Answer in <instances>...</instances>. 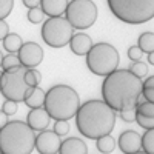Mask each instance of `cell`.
<instances>
[{
    "label": "cell",
    "mask_w": 154,
    "mask_h": 154,
    "mask_svg": "<svg viewBox=\"0 0 154 154\" xmlns=\"http://www.w3.org/2000/svg\"><path fill=\"white\" fill-rule=\"evenodd\" d=\"M142 149L148 154H154V128L145 130L142 136Z\"/></svg>",
    "instance_id": "44dd1931"
},
{
    "label": "cell",
    "mask_w": 154,
    "mask_h": 154,
    "mask_svg": "<svg viewBox=\"0 0 154 154\" xmlns=\"http://www.w3.org/2000/svg\"><path fill=\"white\" fill-rule=\"evenodd\" d=\"M142 97L148 102H152L154 103V88L152 86H146L142 89Z\"/></svg>",
    "instance_id": "d6a6232c"
},
{
    "label": "cell",
    "mask_w": 154,
    "mask_h": 154,
    "mask_svg": "<svg viewBox=\"0 0 154 154\" xmlns=\"http://www.w3.org/2000/svg\"><path fill=\"white\" fill-rule=\"evenodd\" d=\"M51 117L48 111L43 106H37V108H31V111L26 116V123L32 128L34 131H42L46 130L49 126Z\"/></svg>",
    "instance_id": "4fadbf2b"
},
{
    "label": "cell",
    "mask_w": 154,
    "mask_h": 154,
    "mask_svg": "<svg viewBox=\"0 0 154 154\" xmlns=\"http://www.w3.org/2000/svg\"><path fill=\"white\" fill-rule=\"evenodd\" d=\"M19 59H20V65L25 68H37L43 60V48L35 43V42H25L19 53H17Z\"/></svg>",
    "instance_id": "30bf717a"
},
{
    "label": "cell",
    "mask_w": 154,
    "mask_h": 154,
    "mask_svg": "<svg viewBox=\"0 0 154 154\" xmlns=\"http://www.w3.org/2000/svg\"><path fill=\"white\" fill-rule=\"evenodd\" d=\"M0 79H2V71H0Z\"/></svg>",
    "instance_id": "ab89813d"
},
{
    "label": "cell",
    "mask_w": 154,
    "mask_h": 154,
    "mask_svg": "<svg viewBox=\"0 0 154 154\" xmlns=\"http://www.w3.org/2000/svg\"><path fill=\"white\" fill-rule=\"evenodd\" d=\"M12 8H14V0H0V19H6Z\"/></svg>",
    "instance_id": "f1b7e54d"
},
{
    "label": "cell",
    "mask_w": 154,
    "mask_h": 154,
    "mask_svg": "<svg viewBox=\"0 0 154 154\" xmlns=\"http://www.w3.org/2000/svg\"><path fill=\"white\" fill-rule=\"evenodd\" d=\"M45 17H46V14L43 12V9H42L40 6L29 8V9H28V14H26V19H28L29 23H32V25L43 23V22H45Z\"/></svg>",
    "instance_id": "7402d4cb"
},
{
    "label": "cell",
    "mask_w": 154,
    "mask_h": 154,
    "mask_svg": "<svg viewBox=\"0 0 154 154\" xmlns=\"http://www.w3.org/2000/svg\"><path fill=\"white\" fill-rule=\"evenodd\" d=\"M60 154H86L88 146L79 137H69L66 140H63L59 148Z\"/></svg>",
    "instance_id": "9a60e30c"
},
{
    "label": "cell",
    "mask_w": 154,
    "mask_h": 154,
    "mask_svg": "<svg viewBox=\"0 0 154 154\" xmlns=\"http://www.w3.org/2000/svg\"><path fill=\"white\" fill-rule=\"evenodd\" d=\"M9 32V25L5 19H0V40H3L6 34Z\"/></svg>",
    "instance_id": "836d02e7"
},
{
    "label": "cell",
    "mask_w": 154,
    "mask_h": 154,
    "mask_svg": "<svg viewBox=\"0 0 154 154\" xmlns=\"http://www.w3.org/2000/svg\"><path fill=\"white\" fill-rule=\"evenodd\" d=\"M74 117L79 133L86 139L96 140L97 137L112 131L117 116L105 100L91 99L83 105L80 103Z\"/></svg>",
    "instance_id": "7a4b0ae2"
},
{
    "label": "cell",
    "mask_w": 154,
    "mask_h": 154,
    "mask_svg": "<svg viewBox=\"0 0 154 154\" xmlns=\"http://www.w3.org/2000/svg\"><path fill=\"white\" fill-rule=\"evenodd\" d=\"M8 123V116L5 114L3 109H0V128H3Z\"/></svg>",
    "instance_id": "d590c367"
},
{
    "label": "cell",
    "mask_w": 154,
    "mask_h": 154,
    "mask_svg": "<svg viewBox=\"0 0 154 154\" xmlns=\"http://www.w3.org/2000/svg\"><path fill=\"white\" fill-rule=\"evenodd\" d=\"M117 143L122 152L133 154L142 149V136L134 130H126L119 136Z\"/></svg>",
    "instance_id": "7c38bea8"
},
{
    "label": "cell",
    "mask_w": 154,
    "mask_h": 154,
    "mask_svg": "<svg viewBox=\"0 0 154 154\" xmlns=\"http://www.w3.org/2000/svg\"><path fill=\"white\" fill-rule=\"evenodd\" d=\"M137 45L139 48L143 51V53H149V51H154V32H142L137 38Z\"/></svg>",
    "instance_id": "ffe728a7"
},
{
    "label": "cell",
    "mask_w": 154,
    "mask_h": 154,
    "mask_svg": "<svg viewBox=\"0 0 154 154\" xmlns=\"http://www.w3.org/2000/svg\"><path fill=\"white\" fill-rule=\"evenodd\" d=\"M119 112H120V119H122L123 122H128V123L136 122V114H137L136 106H131V108L122 109V111H119Z\"/></svg>",
    "instance_id": "f546056e"
},
{
    "label": "cell",
    "mask_w": 154,
    "mask_h": 154,
    "mask_svg": "<svg viewBox=\"0 0 154 154\" xmlns=\"http://www.w3.org/2000/svg\"><path fill=\"white\" fill-rule=\"evenodd\" d=\"M2 109L5 111V114L8 116H14L16 112H17V109H19V105H17V102H14V100H9V99H6L3 103H2Z\"/></svg>",
    "instance_id": "4dcf8cb0"
},
{
    "label": "cell",
    "mask_w": 154,
    "mask_h": 154,
    "mask_svg": "<svg viewBox=\"0 0 154 154\" xmlns=\"http://www.w3.org/2000/svg\"><path fill=\"white\" fill-rule=\"evenodd\" d=\"M16 66H20V59H19L17 53H8L6 56H3L2 66H0L3 71L5 69H11V68H16Z\"/></svg>",
    "instance_id": "cb8c5ba5"
},
{
    "label": "cell",
    "mask_w": 154,
    "mask_h": 154,
    "mask_svg": "<svg viewBox=\"0 0 154 154\" xmlns=\"http://www.w3.org/2000/svg\"><path fill=\"white\" fill-rule=\"evenodd\" d=\"M136 109L139 114H142V116H148V117H154V103L152 102H137V105H136Z\"/></svg>",
    "instance_id": "484cf974"
},
{
    "label": "cell",
    "mask_w": 154,
    "mask_h": 154,
    "mask_svg": "<svg viewBox=\"0 0 154 154\" xmlns=\"http://www.w3.org/2000/svg\"><path fill=\"white\" fill-rule=\"evenodd\" d=\"M22 3L26 6L28 9L29 8H35V6H40V0H22Z\"/></svg>",
    "instance_id": "e575fe53"
},
{
    "label": "cell",
    "mask_w": 154,
    "mask_h": 154,
    "mask_svg": "<svg viewBox=\"0 0 154 154\" xmlns=\"http://www.w3.org/2000/svg\"><path fill=\"white\" fill-rule=\"evenodd\" d=\"M142 85H143V88H146V86H152L154 88V75H149L146 80L142 82Z\"/></svg>",
    "instance_id": "8d00e7d4"
},
{
    "label": "cell",
    "mask_w": 154,
    "mask_h": 154,
    "mask_svg": "<svg viewBox=\"0 0 154 154\" xmlns=\"http://www.w3.org/2000/svg\"><path fill=\"white\" fill-rule=\"evenodd\" d=\"M45 94L46 91H43V89L40 86H29L26 94H25V105H26L28 108H37V106H43L45 103Z\"/></svg>",
    "instance_id": "e0dca14e"
},
{
    "label": "cell",
    "mask_w": 154,
    "mask_h": 154,
    "mask_svg": "<svg viewBox=\"0 0 154 154\" xmlns=\"http://www.w3.org/2000/svg\"><path fill=\"white\" fill-rule=\"evenodd\" d=\"M148 56V65H152L154 66V51H149V53H146Z\"/></svg>",
    "instance_id": "74e56055"
},
{
    "label": "cell",
    "mask_w": 154,
    "mask_h": 154,
    "mask_svg": "<svg viewBox=\"0 0 154 154\" xmlns=\"http://www.w3.org/2000/svg\"><path fill=\"white\" fill-rule=\"evenodd\" d=\"M60 136L54 133V130H42L35 136V145L34 148L40 154H56L60 148Z\"/></svg>",
    "instance_id": "8fae6325"
},
{
    "label": "cell",
    "mask_w": 154,
    "mask_h": 154,
    "mask_svg": "<svg viewBox=\"0 0 154 154\" xmlns=\"http://www.w3.org/2000/svg\"><path fill=\"white\" fill-rule=\"evenodd\" d=\"M85 57H86L88 69L100 77H105L114 69H117L119 62H120L119 51L116 49V46L106 42L93 43L91 49L88 51V54Z\"/></svg>",
    "instance_id": "8992f818"
},
{
    "label": "cell",
    "mask_w": 154,
    "mask_h": 154,
    "mask_svg": "<svg viewBox=\"0 0 154 154\" xmlns=\"http://www.w3.org/2000/svg\"><path fill=\"white\" fill-rule=\"evenodd\" d=\"M74 34L72 25L66 17L56 16L49 17L42 25V38L51 48H63L66 46Z\"/></svg>",
    "instance_id": "52a82bcc"
},
{
    "label": "cell",
    "mask_w": 154,
    "mask_h": 154,
    "mask_svg": "<svg viewBox=\"0 0 154 154\" xmlns=\"http://www.w3.org/2000/svg\"><path fill=\"white\" fill-rule=\"evenodd\" d=\"M142 79L130 69H114L102 83V97L114 111L136 106L142 97Z\"/></svg>",
    "instance_id": "6da1fadb"
},
{
    "label": "cell",
    "mask_w": 154,
    "mask_h": 154,
    "mask_svg": "<svg viewBox=\"0 0 154 154\" xmlns=\"http://www.w3.org/2000/svg\"><path fill=\"white\" fill-rule=\"evenodd\" d=\"M69 0H40V8L48 17L63 16Z\"/></svg>",
    "instance_id": "2e32d148"
},
{
    "label": "cell",
    "mask_w": 154,
    "mask_h": 154,
    "mask_svg": "<svg viewBox=\"0 0 154 154\" xmlns=\"http://www.w3.org/2000/svg\"><path fill=\"white\" fill-rule=\"evenodd\" d=\"M96 148L103 152V154H108V152H112L116 149V140L112 139L111 133L109 134H103L96 139Z\"/></svg>",
    "instance_id": "d6986e66"
},
{
    "label": "cell",
    "mask_w": 154,
    "mask_h": 154,
    "mask_svg": "<svg viewBox=\"0 0 154 154\" xmlns=\"http://www.w3.org/2000/svg\"><path fill=\"white\" fill-rule=\"evenodd\" d=\"M25 82L29 86H38V83L42 82V72L35 68H28L25 72Z\"/></svg>",
    "instance_id": "603a6c76"
},
{
    "label": "cell",
    "mask_w": 154,
    "mask_h": 154,
    "mask_svg": "<svg viewBox=\"0 0 154 154\" xmlns=\"http://www.w3.org/2000/svg\"><path fill=\"white\" fill-rule=\"evenodd\" d=\"M3 48L8 51V53H19V49L20 46L23 45V40H22V37L16 32H8L6 37L3 38Z\"/></svg>",
    "instance_id": "ac0fdd59"
},
{
    "label": "cell",
    "mask_w": 154,
    "mask_h": 154,
    "mask_svg": "<svg viewBox=\"0 0 154 154\" xmlns=\"http://www.w3.org/2000/svg\"><path fill=\"white\" fill-rule=\"evenodd\" d=\"M68 45L75 56H86L88 51L93 46V40H91V37L85 32H75V34H72Z\"/></svg>",
    "instance_id": "5bb4252c"
},
{
    "label": "cell",
    "mask_w": 154,
    "mask_h": 154,
    "mask_svg": "<svg viewBox=\"0 0 154 154\" xmlns=\"http://www.w3.org/2000/svg\"><path fill=\"white\" fill-rule=\"evenodd\" d=\"M143 54H145V53L139 48V45H133V46L128 48V57H130V60H131V62L140 60Z\"/></svg>",
    "instance_id": "1f68e13d"
},
{
    "label": "cell",
    "mask_w": 154,
    "mask_h": 154,
    "mask_svg": "<svg viewBox=\"0 0 154 154\" xmlns=\"http://www.w3.org/2000/svg\"><path fill=\"white\" fill-rule=\"evenodd\" d=\"M80 106V97L69 85H54L45 94L43 108L53 120L72 119Z\"/></svg>",
    "instance_id": "277c9868"
},
{
    "label": "cell",
    "mask_w": 154,
    "mask_h": 154,
    "mask_svg": "<svg viewBox=\"0 0 154 154\" xmlns=\"http://www.w3.org/2000/svg\"><path fill=\"white\" fill-rule=\"evenodd\" d=\"M28 68L16 66L11 69L2 71V79H0V94L5 99L14 100L17 103L23 102L29 85L25 82V72Z\"/></svg>",
    "instance_id": "ba28073f"
},
{
    "label": "cell",
    "mask_w": 154,
    "mask_h": 154,
    "mask_svg": "<svg viewBox=\"0 0 154 154\" xmlns=\"http://www.w3.org/2000/svg\"><path fill=\"white\" fill-rule=\"evenodd\" d=\"M53 130H54V133H57L60 137H62V136H66V134L69 133V120H65V119L56 120Z\"/></svg>",
    "instance_id": "4316f807"
},
{
    "label": "cell",
    "mask_w": 154,
    "mask_h": 154,
    "mask_svg": "<svg viewBox=\"0 0 154 154\" xmlns=\"http://www.w3.org/2000/svg\"><path fill=\"white\" fill-rule=\"evenodd\" d=\"M35 145V131L23 120H8L0 128V152L29 154Z\"/></svg>",
    "instance_id": "3957f363"
},
{
    "label": "cell",
    "mask_w": 154,
    "mask_h": 154,
    "mask_svg": "<svg viewBox=\"0 0 154 154\" xmlns=\"http://www.w3.org/2000/svg\"><path fill=\"white\" fill-rule=\"evenodd\" d=\"M97 6L93 0H71L68 2L65 17L74 29H88L97 20Z\"/></svg>",
    "instance_id": "9c48e42d"
},
{
    "label": "cell",
    "mask_w": 154,
    "mask_h": 154,
    "mask_svg": "<svg viewBox=\"0 0 154 154\" xmlns=\"http://www.w3.org/2000/svg\"><path fill=\"white\" fill-rule=\"evenodd\" d=\"M2 59H3V53L0 51V66H2Z\"/></svg>",
    "instance_id": "f35d334b"
},
{
    "label": "cell",
    "mask_w": 154,
    "mask_h": 154,
    "mask_svg": "<svg viewBox=\"0 0 154 154\" xmlns=\"http://www.w3.org/2000/svg\"><path fill=\"white\" fill-rule=\"evenodd\" d=\"M148 63H145V62H142V60H136V62H133V65L130 66V71L134 74V75H137L139 79H143V77H146V74H148Z\"/></svg>",
    "instance_id": "d4e9b609"
},
{
    "label": "cell",
    "mask_w": 154,
    "mask_h": 154,
    "mask_svg": "<svg viewBox=\"0 0 154 154\" xmlns=\"http://www.w3.org/2000/svg\"><path fill=\"white\" fill-rule=\"evenodd\" d=\"M136 122L140 128L143 130H149V128H154V117H148V116H142V114H136Z\"/></svg>",
    "instance_id": "83f0119b"
},
{
    "label": "cell",
    "mask_w": 154,
    "mask_h": 154,
    "mask_svg": "<svg viewBox=\"0 0 154 154\" xmlns=\"http://www.w3.org/2000/svg\"><path fill=\"white\" fill-rule=\"evenodd\" d=\"M116 19L128 25H140L154 19V0H106Z\"/></svg>",
    "instance_id": "5b68a950"
}]
</instances>
